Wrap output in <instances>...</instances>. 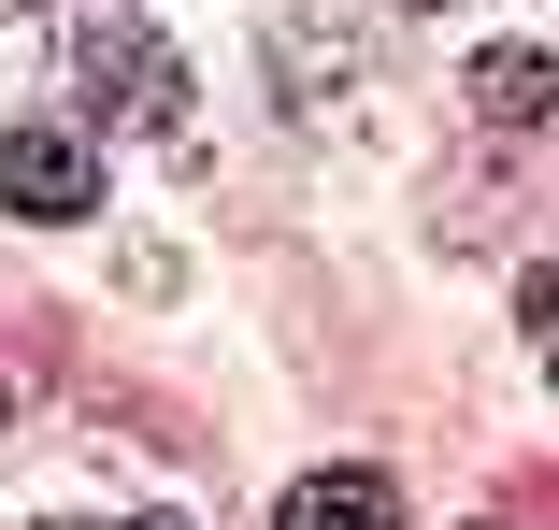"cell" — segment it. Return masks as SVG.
<instances>
[{"mask_svg": "<svg viewBox=\"0 0 559 530\" xmlns=\"http://www.w3.org/2000/svg\"><path fill=\"white\" fill-rule=\"evenodd\" d=\"M273 530H402V502H388V473H301Z\"/></svg>", "mask_w": 559, "mask_h": 530, "instance_id": "obj_5", "label": "cell"}, {"mask_svg": "<svg viewBox=\"0 0 559 530\" xmlns=\"http://www.w3.org/2000/svg\"><path fill=\"white\" fill-rule=\"evenodd\" d=\"M144 530H173V516H144Z\"/></svg>", "mask_w": 559, "mask_h": 530, "instance_id": "obj_8", "label": "cell"}, {"mask_svg": "<svg viewBox=\"0 0 559 530\" xmlns=\"http://www.w3.org/2000/svg\"><path fill=\"white\" fill-rule=\"evenodd\" d=\"M531 345H545V373H559V273H531Z\"/></svg>", "mask_w": 559, "mask_h": 530, "instance_id": "obj_6", "label": "cell"}, {"mask_svg": "<svg viewBox=\"0 0 559 530\" xmlns=\"http://www.w3.org/2000/svg\"><path fill=\"white\" fill-rule=\"evenodd\" d=\"M416 15H444V0H416Z\"/></svg>", "mask_w": 559, "mask_h": 530, "instance_id": "obj_7", "label": "cell"}, {"mask_svg": "<svg viewBox=\"0 0 559 530\" xmlns=\"http://www.w3.org/2000/svg\"><path fill=\"white\" fill-rule=\"evenodd\" d=\"M86 201H100V144L86 130H0V216L58 230V216H86Z\"/></svg>", "mask_w": 559, "mask_h": 530, "instance_id": "obj_3", "label": "cell"}, {"mask_svg": "<svg viewBox=\"0 0 559 530\" xmlns=\"http://www.w3.org/2000/svg\"><path fill=\"white\" fill-rule=\"evenodd\" d=\"M72 86H86V116H116V130H158V144L187 130V72H173V44L130 29V15L72 44Z\"/></svg>", "mask_w": 559, "mask_h": 530, "instance_id": "obj_2", "label": "cell"}, {"mask_svg": "<svg viewBox=\"0 0 559 530\" xmlns=\"http://www.w3.org/2000/svg\"><path fill=\"white\" fill-rule=\"evenodd\" d=\"M474 116H488V130H545V116H559V58H545V44H488V58H474Z\"/></svg>", "mask_w": 559, "mask_h": 530, "instance_id": "obj_4", "label": "cell"}, {"mask_svg": "<svg viewBox=\"0 0 559 530\" xmlns=\"http://www.w3.org/2000/svg\"><path fill=\"white\" fill-rule=\"evenodd\" d=\"M273 58H287V116L301 130H330V144H359L388 100H373V44H359V15H330V0H301V15L273 29Z\"/></svg>", "mask_w": 559, "mask_h": 530, "instance_id": "obj_1", "label": "cell"}]
</instances>
